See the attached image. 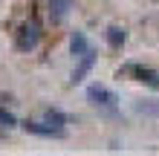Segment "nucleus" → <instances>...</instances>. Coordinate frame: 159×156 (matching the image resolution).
<instances>
[{"label":"nucleus","mask_w":159,"mask_h":156,"mask_svg":"<svg viewBox=\"0 0 159 156\" xmlns=\"http://www.w3.org/2000/svg\"><path fill=\"white\" fill-rule=\"evenodd\" d=\"M23 130L32 136H43V139H67V130L49 122H23Z\"/></svg>","instance_id":"3"},{"label":"nucleus","mask_w":159,"mask_h":156,"mask_svg":"<svg viewBox=\"0 0 159 156\" xmlns=\"http://www.w3.org/2000/svg\"><path fill=\"white\" fill-rule=\"evenodd\" d=\"M15 124H17V118L9 113L6 107H0V127H15Z\"/></svg>","instance_id":"11"},{"label":"nucleus","mask_w":159,"mask_h":156,"mask_svg":"<svg viewBox=\"0 0 159 156\" xmlns=\"http://www.w3.org/2000/svg\"><path fill=\"white\" fill-rule=\"evenodd\" d=\"M72 3H75V0H49V20L52 23H61L64 17L70 15Z\"/></svg>","instance_id":"6"},{"label":"nucleus","mask_w":159,"mask_h":156,"mask_svg":"<svg viewBox=\"0 0 159 156\" xmlns=\"http://www.w3.org/2000/svg\"><path fill=\"white\" fill-rule=\"evenodd\" d=\"M43 122H49V124H55V127H64V124H67L70 122V116H64L61 113V110H43Z\"/></svg>","instance_id":"10"},{"label":"nucleus","mask_w":159,"mask_h":156,"mask_svg":"<svg viewBox=\"0 0 159 156\" xmlns=\"http://www.w3.org/2000/svg\"><path fill=\"white\" fill-rule=\"evenodd\" d=\"M121 72H133L136 81H142V84H148L151 90H159V72L151 69V67H142V64H125V67L119 69V75Z\"/></svg>","instance_id":"4"},{"label":"nucleus","mask_w":159,"mask_h":156,"mask_svg":"<svg viewBox=\"0 0 159 156\" xmlns=\"http://www.w3.org/2000/svg\"><path fill=\"white\" fill-rule=\"evenodd\" d=\"M96 58H98V55H96V49H87V52H84L81 55V61H78V67L75 69H72V84H78V81H84V75H87V72L93 69V64H96Z\"/></svg>","instance_id":"5"},{"label":"nucleus","mask_w":159,"mask_h":156,"mask_svg":"<svg viewBox=\"0 0 159 156\" xmlns=\"http://www.w3.org/2000/svg\"><path fill=\"white\" fill-rule=\"evenodd\" d=\"M125 41H127V32L121 29V26H110V29H107V43L113 49H121V47H125Z\"/></svg>","instance_id":"9"},{"label":"nucleus","mask_w":159,"mask_h":156,"mask_svg":"<svg viewBox=\"0 0 159 156\" xmlns=\"http://www.w3.org/2000/svg\"><path fill=\"white\" fill-rule=\"evenodd\" d=\"M87 49H90L87 35H84V32H72V35H70V52L75 55V58H81V55L87 52Z\"/></svg>","instance_id":"8"},{"label":"nucleus","mask_w":159,"mask_h":156,"mask_svg":"<svg viewBox=\"0 0 159 156\" xmlns=\"http://www.w3.org/2000/svg\"><path fill=\"white\" fill-rule=\"evenodd\" d=\"M38 41H41V23L35 20V17H29L20 29H17V38H15V47L20 49V52H32L35 47H38Z\"/></svg>","instance_id":"1"},{"label":"nucleus","mask_w":159,"mask_h":156,"mask_svg":"<svg viewBox=\"0 0 159 156\" xmlns=\"http://www.w3.org/2000/svg\"><path fill=\"white\" fill-rule=\"evenodd\" d=\"M87 98H90V104H96V107H101V110H107L110 116L116 113V93H110L107 87H101V84H90L87 87Z\"/></svg>","instance_id":"2"},{"label":"nucleus","mask_w":159,"mask_h":156,"mask_svg":"<svg viewBox=\"0 0 159 156\" xmlns=\"http://www.w3.org/2000/svg\"><path fill=\"white\" fill-rule=\"evenodd\" d=\"M133 110L139 116H151V118H159V101L156 98H142V101H136Z\"/></svg>","instance_id":"7"}]
</instances>
